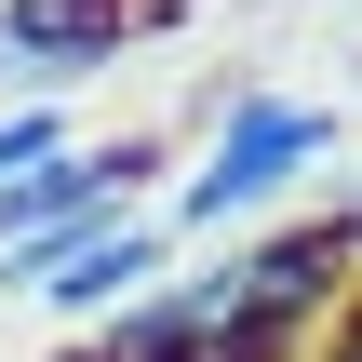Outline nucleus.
Returning a JSON list of instances; mask_svg holds the SVG:
<instances>
[{"label":"nucleus","instance_id":"obj_9","mask_svg":"<svg viewBox=\"0 0 362 362\" xmlns=\"http://www.w3.org/2000/svg\"><path fill=\"white\" fill-rule=\"evenodd\" d=\"M188 362H228V349H188Z\"/></svg>","mask_w":362,"mask_h":362},{"label":"nucleus","instance_id":"obj_5","mask_svg":"<svg viewBox=\"0 0 362 362\" xmlns=\"http://www.w3.org/2000/svg\"><path fill=\"white\" fill-rule=\"evenodd\" d=\"M54 148H81V121H67V107H0V188H13V175H40Z\"/></svg>","mask_w":362,"mask_h":362},{"label":"nucleus","instance_id":"obj_2","mask_svg":"<svg viewBox=\"0 0 362 362\" xmlns=\"http://www.w3.org/2000/svg\"><path fill=\"white\" fill-rule=\"evenodd\" d=\"M309 161H336V107H309V94H228L215 107V148L175 175V242H215V228H242L255 202H282Z\"/></svg>","mask_w":362,"mask_h":362},{"label":"nucleus","instance_id":"obj_4","mask_svg":"<svg viewBox=\"0 0 362 362\" xmlns=\"http://www.w3.org/2000/svg\"><path fill=\"white\" fill-rule=\"evenodd\" d=\"M175 282V228L161 215H134V228H107V242H81L54 282H40V309L67 322V336H94V322H121L134 296H161Z\"/></svg>","mask_w":362,"mask_h":362},{"label":"nucleus","instance_id":"obj_7","mask_svg":"<svg viewBox=\"0 0 362 362\" xmlns=\"http://www.w3.org/2000/svg\"><path fill=\"white\" fill-rule=\"evenodd\" d=\"M336 255H349V269H362V202H349V215H336Z\"/></svg>","mask_w":362,"mask_h":362},{"label":"nucleus","instance_id":"obj_6","mask_svg":"<svg viewBox=\"0 0 362 362\" xmlns=\"http://www.w3.org/2000/svg\"><path fill=\"white\" fill-rule=\"evenodd\" d=\"M322 362H362V296L336 309V322H322Z\"/></svg>","mask_w":362,"mask_h":362},{"label":"nucleus","instance_id":"obj_1","mask_svg":"<svg viewBox=\"0 0 362 362\" xmlns=\"http://www.w3.org/2000/svg\"><path fill=\"white\" fill-rule=\"evenodd\" d=\"M148 175H161V134H81V148H54L40 175H13V188H0V296H40L81 242L134 228Z\"/></svg>","mask_w":362,"mask_h":362},{"label":"nucleus","instance_id":"obj_8","mask_svg":"<svg viewBox=\"0 0 362 362\" xmlns=\"http://www.w3.org/2000/svg\"><path fill=\"white\" fill-rule=\"evenodd\" d=\"M54 362H94V349H54Z\"/></svg>","mask_w":362,"mask_h":362},{"label":"nucleus","instance_id":"obj_3","mask_svg":"<svg viewBox=\"0 0 362 362\" xmlns=\"http://www.w3.org/2000/svg\"><path fill=\"white\" fill-rule=\"evenodd\" d=\"M134 54V0H0V81L13 107H54L81 67Z\"/></svg>","mask_w":362,"mask_h":362}]
</instances>
